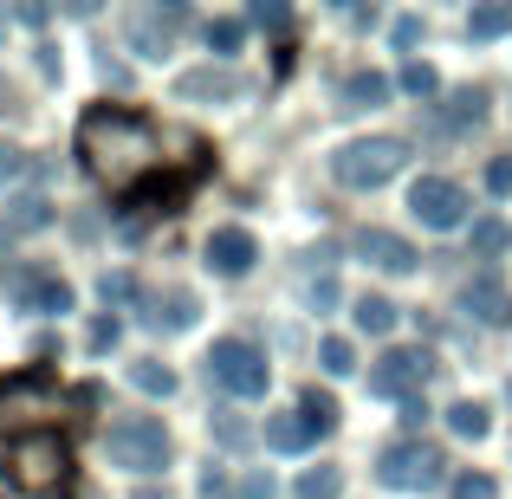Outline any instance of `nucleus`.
Returning a JSON list of instances; mask_svg holds the SVG:
<instances>
[{
  "instance_id": "1",
  "label": "nucleus",
  "mask_w": 512,
  "mask_h": 499,
  "mask_svg": "<svg viewBox=\"0 0 512 499\" xmlns=\"http://www.w3.org/2000/svg\"><path fill=\"white\" fill-rule=\"evenodd\" d=\"M163 143H169V130H156L150 117L124 111V104H98V111L78 117V156L117 195H137L163 169Z\"/></svg>"
},
{
  "instance_id": "2",
  "label": "nucleus",
  "mask_w": 512,
  "mask_h": 499,
  "mask_svg": "<svg viewBox=\"0 0 512 499\" xmlns=\"http://www.w3.org/2000/svg\"><path fill=\"white\" fill-rule=\"evenodd\" d=\"M7 474L20 493H65V480H72V448H65L52 428H33V435H20L7 448Z\"/></svg>"
},
{
  "instance_id": "3",
  "label": "nucleus",
  "mask_w": 512,
  "mask_h": 499,
  "mask_svg": "<svg viewBox=\"0 0 512 499\" xmlns=\"http://www.w3.org/2000/svg\"><path fill=\"white\" fill-rule=\"evenodd\" d=\"M104 454H111L117 467H130V474H163L169 467V428L156 422V415H124V422H111V435H104Z\"/></svg>"
},
{
  "instance_id": "4",
  "label": "nucleus",
  "mask_w": 512,
  "mask_h": 499,
  "mask_svg": "<svg viewBox=\"0 0 512 499\" xmlns=\"http://www.w3.org/2000/svg\"><path fill=\"white\" fill-rule=\"evenodd\" d=\"M402 163H409V143L402 137H363V143H344V150L331 156V175H338L344 188H383Z\"/></svg>"
},
{
  "instance_id": "5",
  "label": "nucleus",
  "mask_w": 512,
  "mask_h": 499,
  "mask_svg": "<svg viewBox=\"0 0 512 499\" xmlns=\"http://www.w3.org/2000/svg\"><path fill=\"white\" fill-rule=\"evenodd\" d=\"M441 454L435 448H422V441H396V448H383L376 454V480L383 487H396V493H428V487H441Z\"/></svg>"
},
{
  "instance_id": "6",
  "label": "nucleus",
  "mask_w": 512,
  "mask_h": 499,
  "mask_svg": "<svg viewBox=\"0 0 512 499\" xmlns=\"http://www.w3.org/2000/svg\"><path fill=\"white\" fill-rule=\"evenodd\" d=\"M208 376L227 389V396H266V357L240 337H221L208 350Z\"/></svg>"
},
{
  "instance_id": "7",
  "label": "nucleus",
  "mask_w": 512,
  "mask_h": 499,
  "mask_svg": "<svg viewBox=\"0 0 512 499\" xmlns=\"http://www.w3.org/2000/svg\"><path fill=\"white\" fill-rule=\"evenodd\" d=\"M428 350H383L370 363V396H389V402H415V389L428 383Z\"/></svg>"
},
{
  "instance_id": "8",
  "label": "nucleus",
  "mask_w": 512,
  "mask_h": 499,
  "mask_svg": "<svg viewBox=\"0 0 512 499\" xmlns=\"http://www.w3.org/2000/svg\"><path fill=\"white\" fill-rule=\"evenodd\" d=\"M409 208H415V221H422V227H441V234L467 221V195L448 182V175H422V182L409 188Z\"/></svg>"
},
{
  "instance_id": "9",
  "label": "nucleus",
  "mask_w": 512,
  "mask_h": 499,
  "mask_svg": "<svg viewBox=\"0 0 512 499\" xmlns=\"http://www.w3.org/2000/svg\"><path fill=\"white\" fill-rule=\"evenodd\" d=\"M7 292L26 305V312H39V318L72 312V286H65L59 273H39V266H20V273H7Z\"/></svg>"
},
{
  "instance_id": "10",
  "label": "nucleus",
  "mask_w": 512,
  "mask_h": 499,
  "mask_svg": "<svg viewBox=\"0 0 512 499\" xmlns=\"http://www.w3.org/2000/svg\"><path fill=\"white\" fill-rule=\"evenodd\" d=\"M253 260H260V247H253L247 227H214V234H208V266L221 279H240Z\"/></svg>"
},
{
  "instance_id": "11",
  "label": "nucleus",
  "mask_w": 512,
  "mask_h": 499,
  "mask_svg": "<svg viewBox=\"0 0 512 499\" xmlns=\"http://www.w3.org/2000/svg\"><path fill=\"white\" fill-rule=\"evenodd\" d=\"M357 253L370 266H383V273H415V247L402 234H389V227H363V234H357Z\"/></svg>"
},
{
  "instance_id": "12",
  "label": "nucleus",
  "mask_w": 512,
  "mask_h": 499,
  "mask_svg": "<svg viewBox=\"0 0 512 499\" xmlns=\"http://www.w3.org/2000/svg\"><path fill=\"white\" fill-rule=\"evenodd\" d=\"M195 292H182V286H169V292H143V318H150L156 331H188L195 325Z\"/></svg>"
},
{
  "instance_id": "13",
  "label": "nucleus",
  "mask_w": 512,
  "mask_h": 499,
  "mask_svg": "<svg viewBox=\"0 0 512 499\" xmlns=\"http://www.w3.org/2000/svg\"><path fill=\"white\" fill-rule=\"evenodd\" d=\"M461 305L480 318V325H506L512 318V292H506V279H493V273H480L474 286L461 292Z\"/></svg>"
},
{
  "instance_id": "14",
  "label": "nucleus",
  "mask_w": 512,
  "mask_h": 499,
  "mask_svg": "<svg viewBox=\"0 0 512 499\" xmlns=\"http://www.w3.org/2000/svg\"><path fill=\"white\" fill-rule=\"evenodd\" d=\"M312 435H318V428H312V415H305V409L266 415V448H273V454H305V448H312Z\"/></svg>"
},
{
  "instance_id": "15",
  "label": "nucleus",
  "mask_w": 512,
  "mask_h": 499,
  "mask_svg": "<svg viewBox=\"0 0 512 499\" xmlns=\"http://www.w3.org/2000/svg\"><path fill=\"white\" fill-rule=\"evenodd\" d=\"M240 91H247V78L221 72V65H201V72L175 78V98H240Z\"/></svg>"
},
{
  "instance_id": "16",
  "label": "nucleus",
  "mask_w": 512,
  "mask_h": 499,
  "mask_svg": "<svg viewBox=\"0 0 512 499\" xmlns=\"http://www.w3.org/2000/svg\"><path fill=\"white\" fill-rule=\"evenodd\" d=\"M389 98V78L383 72H350L338 85V111H376Z\"/></svg>"
},
{
  "instance_id": "17",
  "label": "nucleus",
  "mask_w": 512,
  "mask_h": 499,
  "mask_svg": "<svg viewBox=\"0 0 512 499\" xmlns=\"http://www.w3.org/2000/svg\"><path fill=\"white\" fill-rule=\"evenodd\" d=\"M480 117H487V91H480V85H467V91H454V98H448L441 124H448V130H467V124H480Z\"/></svg>"
},
{
  "instance_id": "18",
  "label": "nucleus",
  "mask_w": 512,
  "mask_h": 499,
  "mask_svg": "<svg viewBox=\"0 0 512 499\" xmlns=\"http://www.w3.org/2000/svg\"><path fill=\"white\" fill-rule=\"evenodd\" d=\"M350 318H357V331H370V337L396 331V305H389L383 292H363V299H357V312H350Z\"/></svg>"
},
{
  "instance_id": "19",
  "label": "nucleus",
  "mask_w": 512,
  "mask_h": 499,
  "mask_svg": "<svg viewBox=\"0 0 512 499\" xmlns=\"http://www.w3.org/2000/svg\"><path fill=\"white\" fill-rule=\"evenodd\" d=\"M182 26V7H169V13H143L137 20V46L143 52H169V33Z\"/></svg>"
},
{
  "instance_id": "20",
  "label": "nucleus",
  "mask_w": 512,
  "mask_h": 499,
  "mask_svg": "<svg viewBox=\"0 0 512 499\" xmlns=\"http://www.w3.org/2000/svg\"><path fill=\"white\" fill-rule=\"evenodd\" d=\"M448 428H454V435H461V441H480V435H487V428H493L487 402H454V409H448Z\"/></svg>"
},
{
  "instance_id": "21",
  "label": "nucleus",
  "mask_w": 512,
  "mask_h": 499,
  "mask_svg": "<svg viewBox=\"0 0 512 499\" xmlns=\"http://www.w3.org/2000/svg\"><path fill=\"white\" fill-rule=\"evenodd\" d=\"M130 383H137L143 396H175V370H169V363H156V357L130 363Z\"/></svg>"
},
{
  "instance_id": "22",
  "label": "nucleus",
  "mask_w": 512,
  "mask_h": 499,
  "mask_svg": "<svg viewBox=\"0 0 512 499\" xmlns=\"http://www.w3.org/2000/svg\"><path fill=\"white\" fill-rule=\"evenodd\" d=\"M467 33H474V39H500V33H512V7H500V0L474 7V13H467Z\"/></svg>"
},
{
  "instance_id": "23",
  "label": "nucleus",
  "mask_w": 512,
  "mask_h": 499,
  "mask_svg": "<svg viewBox=\"0 0 512 499\" xmlns=\"http://www.w3.org/2000/svg\"><path fill=\"white\" fill-rule=\"evenodd\" d=\"M506 247H512V227L506 221H493V214H487V221H474V260H500Z\"/></svg>"
},
{
  "instance_id": "24",
  "label": "nucleus",
  "mask_w": 512,
  "mask_h": 499,
  "mask_svg": "<svg viewBox=\"0 0 512 499\" xmlns=\"http://www.w3.org/2000/svg\"><path fill=\"white\" fill-rule=\"evenodd\" d=\"M292 493H299V499H338L344 493V474H338V467H305Z\"/></svg>"
},
{
  "instance_id": "25",
  "label": "nucleus",
  "mask_w": 512,
  "mask_h": 499,
  "mask_svg": "<svg viewBox=\"0 0 512 499\" xmlns=\"http://www.w3.org/2000/svg\"><path fill=\"white\" fill-rule=\"evenodd\" d=\"M240 39H247V20H227V13H221V20H208V52H214V59H234Z\"/></svg>"
},
{
  "instance_id": "26",
  "label": "nucleus",
  "mask_w": 512,
  "mask_h": 499,
  "mask_svg": "<svg viewBox=\"0 0 512 499\" xmlns=\"http://www.w3.org/2000/svg\"><path fill=\"white\" fill-rule=\"evenodd\" d=\"M402 91H409V98H435V91H441L435 65H428V59H409V65H402Z\"/></svg>"
},
{
  "instance_id": "27",
  "label": "nucleus",
  "mask_w": 512,
  "mask_h": 499,
  "mask_svg": "<svg viewBox=\"0 0 512 499\" xmlns=\"http://www.w3.org/2000/svg\"><path fill=\"white\" fill-rule=\"evenodd\" d=\"M318 363H325L331 376H350V370H357V350H350L344 337H325V344H318Z\"/></svg>"
},
{
  "instance_id": "28",
  "label": "nucleus",
  "mask_w": 512,
  "mask_h": 499,
  "mask_svg": "<svg viewBox=\"0 0 512 499\" xmlns=\"http://www.w3.org/2000/svg\"><path fill=\"white\" fill-rule=\"evenodd\" d=\"M299 409L312 415V428H318V435H331V428H338V402H331V396H318V389L299 402Z\"/></svg>"
},
{
  "instance_id": "29",
  "label": "nucleus",
  "mask_w": 512,
  "mask_h": 499,
  "mask_svg": "<svg viewBox=\"0 0 512 499\" xmlns=\"http://www.w3.org/2000/svg\"><path fill=\"white\" fill-rule=\"evenodd\" d=\"M247 20H253V26H266V33H286V26H292V13L279 7V0H253V13H247Z\"/></svg>"
},
{
  "instance_id": "30",
  "label": "nucleus",
  "mask_w": 512,
  "mask_h": 499,
  "mask_svg": "<svg viewBox=\"0 0 512 499\" xmlns=\"http://www.w3.org/2000/svg\"><path fill=\"white\" fill-rule=\"evenodd\" d=\"M454 499H500V487H493V474H461L454 480Z\"/></svg>"
},
{
  "instance_id": "31",
  "label": "nucleus",
  "mask_w": 512,
  "mask_h": 499,
  "mask_svg": "<svg viewBox=\"0 0 512 499\" xmlns=\"http://www.w3.org/2000/svg\"><path fill=\"white\" fill-rule=\"evenodd\" d=\"M214 441H221V448H240V441H247V422H240V415H214Z\"/></svg>"
},
{
  "instance_id": "32",
  "label": "nucleus",
  "mask_w": 512,
  "mask_h": 499,
  "mask_svg": "<svg viewBox=\"0 0 512 499\" xmlns=\"http://www.w3.org/2000/svg\"><path fill=\"white\" fill-rule=\"evenodd\" d=\"M487 188L493 195H512V156H493L487 163Z\"/></svg>"
},
{
  "instance_id": "33",
  "label": "nucleus",
  "mask_w": 512,
  "mask_h": 499,
  "mask_svg": "<svg viewBox=\"0 0 512 499\" xmlns=\"http://www.w3.org/2000/svg\"><path fill=\"white\" fill-rule=\"evenodd\" d=\"M13 227H46V201H39V195H26L20 208H13Z\"/></svg>"
},
{
  "instance_id": "34",
  "label": "nucleus",
  "mask_w": 512,
  "mask_h": 499,
  "mask_svg": "<svg viewBox=\"0 0 512 499\" xmlns=\"http://www.w3.org/2000/svg\"><path fill=\"white\" fill-rule=\"evenodd\" d=\"M389 33H396V46L409 52V46H422V20H415V13H402L396 26H389Z\"/></svg>"
},
{
  "instance_id": "35",
  "label": "nucleus",
  "mask_w": 512,
  "mask_h": 499,
  "mask_svg": "<svg viewBox=\"0 0 512 499\" xmlns=\"http://www.w3.org/2000/svg\"><path fill=\"white\" fill-rule=\"evenodd\" d=\"M312 305H318V312H331V305H338V279H331V273L312 279Z\"/></svg>"
},
{
  "instance_id": "36",
  "label": "nucleus",
  "mask_w": 512,
  "mask_h": 499,
  "mask_svg": "<svg viewBox=\"0 0 512 499\" xmlns=\"http://www.w3.org/2000/svg\"><path fill=\"white\" fill-rule=\"evenodd\" d=\"M26 169V150H13V143H0V188L13 182V175Z\"/></svg>"
},
{
  "instance_id": "37",
  "label": "nucleus",
  "mask_w": 512,
  "mask_h": 499,
  "mask_svg": "<svg viewBox=\"0 0 512 499\" xmlns=\"http://www.w3.org/2000/svg\"><path fill=\"white\" fill-rule=\"evenodd\" d=\"M240 499H273V474H247L240 480Z\"/></svg>"
},
{
  "instance_id": "38",
  "label": "nucleus",
  "mask_w": 512,
  "mask_h": 499,
  "mask_svg": "<svg viewBox=\"0 0 512 499\" xmlns=\"http://www.w3.org/2000/svg\"><path fill=\"white\" fill-rule=\"evenodd\" d=\"M117 344V318H98V325H91V350H111Z\"/></svg>"
},
{
  "instance_id": "39",
  "label": "nucleus",
  "mask_w": 512,
  "mask_h": 499,
  "mask_svg": "<svg viewBox=\"0 0 512 499\" xmlns=\"http://www.w3.org/2000/svg\"><path fill=\"white\" fill-rule=\"evenodd\" d=\"M201 499H227V474H221V467H208V474H201Z\"/></svg>"
},
{
  "instance_id": "40",
  "label": "nucleus",
  "mask_w": 512,
  "mask_h": 499,
  "mask_svg": "<svg viewBox=\"0 0 512 499\" xmlns=\"http://www.w3.org/2000/svg\"><path fill=\"white\" fill-rule=\"evenodd\" d=\"M111 299H130V279L124 273H104V305H111Z\"/></svg>"
}]
</instances>
